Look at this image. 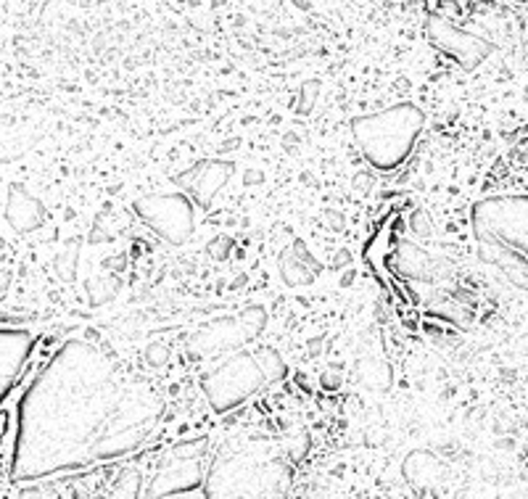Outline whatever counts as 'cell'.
Returning <instances> with one entry per match:
<instances>
[{
    "label": "cell",
    "mask_w": 528,
    "mask_h": 499,
    "mask_svg": "<svg viewBox=\"0 0 528 499\" xmlns=\"http://www.w3.org/2000/svg\"><path fill=\"white\" fill-rule=\"evenodd\" d=\"M470 228L483 264L528 291V196H489L473 204Z\"/></svg>",
    "instance_id": "6da1fadb"
},
{
    "label": "cell",
    "mask_w": 528,
    "mask_h": 499,
    "mask_svg": "<svg viewBox=\"0 0 528 499\" xmlns=\"http://www.w3.org/2000/svg\"><path fill=\"white\" fill-rule=\"evenodd\" d=\"M426 114L415 103H396L378 114L352 119V135L367 165L378 172H394L405 165L420 141Z\"/></svg>",
    "instance_id": "7a4b0ae2"
},
{
    "label": "cell",
    "mask_w": 528,
    "mask_h": 499,
    "mask_svg": "<svg viewBox=\"0 0 528 499\" xmlns=\"http://www.w3.org/2000/svg\"><path fill=\"white\" fill-rule=\"evenodd\" d=\"M209 497H269L289 492V468L262 450H243L216 460L204 483Z\"/></svg>",
    "instance_id": "3957f363"
},
{
    "label": "cell",
    "mask_w": 528,
    "mask_h": 499,
    "mask_svg": "<svg viewBox=\"0 0 528 499\" xmlns=\"http://www.w3.org/2000/svg\"><path fill=\"white\" fill-rule=\"evenodd\" d=\"M264 383H269L264 370L257 362V355L238 349L236 355L230 352L227 359H222L215 370H209L201 378V391L206 402L212 404L215 412H230L243 402H248L254 394H259Z\"/></svg>",
    "instance_id": "277c9868"
},
{
    "label": "cell",
    "mask_w": 528,
    "mask_h": 499,
    "mask_svg": "<svg viewBox=\"0 0 528 499\" xmlns=\"http://www.w3.org/2000/svg\"><path fill=\"white\" fill-rule=\"evenodd\" d=\"M267 328V309L262 304H248L240 309L236 317L215 320L212 325H204L188 338V355L191 356H215L222 352L243 349L254 338H259Z\"/></svg>",
    "instance_id": "5b68a950"
},
{
    "label": "cell",
    "mask_w": 528,
    "mask_h": 499,
    "mask_svg": "<svg viewBox=\"0 0 528 499\" xmlns=\"http://www.w3.org/2000/svg\"><path fill=\"white\" fill-rule=\"evenodd\" d=\"M206 439L177 444L174 450L164 454V460L156 465V473L143 486L148 497H177L188 494L193 489H201L206 483L204 471V454H206Z\"/></svg>",
    "instance_id": "8992f818"
},
{
    "label": "cell",
    "mask_w": 528,
    "mask_h": 499,
    "mask_svg": "<svg viewBox=\"0 0 528 499\" xmlns=\"http://www.w3.org/2000/svg\"><path fill=\"white\" fill-rule=\"evenodd\" d=\"M191 196L183 193H159L141 196L132 201V212L148 230H153L169 246H183L195 230V209Z\"/></svg>",
    "instance_id": "52a82bcc"
},
{
    "label": "cell",
    "mask_w": 528,
    "mask_h": 499,
    "mask_svg": "<svg viewBox=\"0 0 528 499\" xmlns=\"http://www.w3.org/2000/svg\"><path fill=\"white\" fill-rule=\"evenodd\" d=\"M426 37L438 53L452 58L457 67L465 71L479 69L494 50V46L486 37L457 27L455 22L444 19L441 14H428L426 16Z\"/></svg>",
    "instance_id": "ba28073f"
},
{
    "label": "cell",
    "mask_w": 528,
    "mask_h": 499,
    "mask_svg": "<svg viewBox=\"0 0 528 499\" xmlns=\"http://www.w3.org/2000/svg\"><path fill=\"white\" fill-rule=\"evenodd\" d=\"M236 175V165L227 159H201L185 172L174 175V186L185 190L201 209H209L215 196L225 188Z\"/></svg>",
    "instance_id": "9c48e42d"
},
{
    "label": "cell",
    "mask_w": 528,
    "mask_h": 499,
    "mask_svg": "<svg viewBox=\"0 0 528 499\" xmlns=\"http://www.w3.org/2000/svg\"><path fill=\"white\" fill-rule=\"evenodd\" d=\"M322 261L312 254L307 240L296 238L278 257V275L289 288H307L322 275Z\"/></svg>",
    "instance_id": "30bf717a"
},
{
    "label": "cell",
    "mask_w": 528,
    "mask_h": 499,
    "mask_svg": "<svg viewBox=\"0 0 528 499\" xmlns=\"http://www.w3.org/2000/svg\"><path fill=\"white\" fill-rule=\"evenodd\" d=\"M402 475L415 492H433L438 489L447 475H449V465L444 462L441 454L431 450H412L402 460Z\"/></svg>",
    "instance_id": "8fae6325"
},
{
    "label": "cell",
    "mask_w": 528,
    "mask_h": 499,
    "mask_svg": "<svg viewBox=\"0 0 528 499\" xmlns=\"http://www.w3.org/2000/svg\"><path fill=\"white\" fill-rule=\"evenodd\" d=\"M5 219L16 233H35L37 228L46 225L48 219V209L46 204L32 196L25 186L14 183L8 188V198H5Z\"/></svg>",
    "instance_id": "7c38bea8"
},
{
    "label": "cell",
    "mask_w": 528,
    "mask_h": 499,
    "mask_svg": "<svg viewBox=\"0 0 528 499\" xmlns=\"http://www.w3.org/2000/svg\"><path fill=\"white\" fill-rule=\"evenodd\" d=\"M394 267L399 275L412 278V281H428L433 283L438 278L441 264H436L431 254H426L417 243L412 240H399L394 251Z\"/></svg>",
    "instance_id": "4fadbf2b"
},
{
    "label": "cell",
    "mask_w": 528,
    "mask_h": 499,
    "mask_svg": "<svg viewBox=\"0 0 528 499\" xmlns=\"http://www.w3.org/2000/svg\"><path fill=\"white\" fill-rule=\"evenodd\" d=\"M0 346H3V388H5V394L14 388V378L22 373V367H25V359L29 355V349H32V338H29V333L25 331H3L0 335Z\"/></svg>",
    "instance_id": "5bb4252c"
},
{
    "label": "cell",
    "mask_w": 528,
    "mask_h": 499,
    "mask_svg": "<svg viewBox=\"0 0 528 499\" xmlns=\"http://www.w3.org/2000/svg\"><path fill=\"white\" fill-rule=\"evenodd\" d=\"M79 251H82V238H69V240L64 243V249L56 254L53 270H56L58 281L72 283L74 278H77V270H79Z\"/></svg>",
    "instance_id": "9a60e30c"
},
{
    "label": "cell",
    "mask_w": 528,
    "mask_h": 499,
    "mask_svg": "<svg viewBox=\"0 0 528 499\" xmlns=\"http://www.w3.org/2000/svg\"><path fill=\"white\" fill-rule=\"evenodd\" d=\"M391 380H394V373H391V365H388V362H384V359H367V362H362L360 383L364 388L388 391Z\"/></svg>",
    "instance_id": "2e32d148"
},
{
    "label": "cell",
    "mask_w": 528,
    "mask_h": 499,
    "mask_svg": "<svg viewBox=\"0 0 528 499\" xmlns=\"http://www.w3.org/2000/svg\"><path fill=\"white\" fill-rule=\"evenodd\" d=\"M121 281L117 275H106V278H90L88 285H85V293L90 299L93 307H100V304H109L120 296Z\"/></svg>",
    "instance_id": "e0dca14e"
},
{
    "label": "cell",
    "mask_w": 528,
    "mask_h": 499,
    "mask_svg": "<svg viewBox=\"0 0 528 499\" xmlns=\"http://www.w3.org/2000/svg\"><path fill=\"white\" fill-rule=\"evenodd\" d=\"M254 355H257V362H259V367L264 370L269 383H278V380L289 376V365H286V359L275 346H259Z\"/></svg>",
    "instance_id": "ac0fdd59"
},
{
    "label": "cell",
    "mask_w": 528,
    "mask_h": 499,
    "mask_svg": "<svg viewBox=\"0 0 528 499\" xmlns=\"http://www.w3.org/2000/svg\"><path fill=\"white\" fill-rule=\"evenodd\" d=\"M317 98H320V82H317V80H307V82H301L293 106H296L299 114H310L314 106H317Z\"/></svg>",
    "instance_id": "d6986e66"
},
{
    "label": "cell",
    "mask_w": 528,
    "mask_h": 499,
    "mask_svg": "<svg viewBox=\"0 0 528 499\" xmlns=\"http://www.w3.org/2000/svg\"><path fill=\"white\" fill-rule=\"evenodd\" d=\"M407 225H409V233H412L415 238H423V240L433 238V222L426 209H412V212H409Z\"/></svg>",
    "instance_id": "ffe728a7"
},
{
    "label": "cell",
    "mask_w": 528,
    "mask_h": 499,
    "mask_svg": "<svg viewBox=\"0 0 528 499\" xmlns=\"http://www.w3.org/2000/svg\"><path fill=\"white\" fill-rule=\"evenodd\" d=\"M138 492H143V483H141V473L138 471H130V478H127V471H121L120 481L114 483V494L117 497H135Z\"/></svg>",
    "instance_id": "44dd1931"
},
{
    "label": "cell",
    "mask_w": 528,
    "mask_h": 499,
    "mask_svg": "<svg viewBox=\"0 0 528 499\" xmlns=\"http://www.w3.org/2000/svg\"><path fill=\"white\" fill-rule=\"evenodd\" d=\"M169 356H172V352H169L167 344H148L143 352L145 365L153 370H162L164 365H169Z\"/></svg>",
    "instance_id": "7402d4cb"
},
{
    "label": "cell",
    "mask_w": 528,
    "mask_h": 499,
    "mask_svg": "<svg viewBox=\"0 0 528 499\" xmlns=\"http://www.w3.org/2000/svg\"><path fill=\"white\" fill-rule=\"evenodd\" d=\"M230 251H233V238L227 236H216L206 243V254L216 261L230 260Z\"/></svg>",
    "instance_id": "603a6c76"
},
{
    "label": "cell",
    "mask_w": 528,
    "mask_h": 499,
    "mask_svg": "<svg viewBox=\"0 0 528 499\" xmlns=\"http://www.w3.org/2000/svg\"><path fill=\"white\" fill-rule=\"evenodd\" d=\"M307 450H310V436L307 433H299V441L293 439L289 444V460L290 462H299V460H304V454H307Z\"/></svg>",
    "instance_id": "cb8c5ba5"
},
{
    "label": "cell",
    "mask_w": 528,
    "mask_h": 499,
    "mask_svg": "<svg viewBox=\"0 0 528 499\" xmlns=\"http://www.w3.org/2000/svg\"><path fill=\"white\" fill-rule=\"evenodd\" d=\"M320 386H322L325 391H336L338 386H341V376H338L336 367H328V370L320 373Z\"/></svg>",
    "instance_id": "d4e9b609"
},
{
    "label": "cell",
    "mask_w": 528,
    "mask_h": 499,
    "mask_svg": "<svg viewBox=\"0 0 528 499\" xmlns=\"http://www.w3.org/2000/svg\"><path fill=\"white\" fill-rule=\"evenodd\" d=\"M373 183H375V177H373V175H364V172L354 177V188L360 190V193H367V190L373 188Z\"/></svg>",
    "instance_id": "484cf974"
},
{
    "label": "cell",
    "mask_w": 528,
    "mask_h": 499,
    "mask_svg": "<svg viewBox=\"0 0 528 499\" xmlns=\"http://www.w3.org/2000/svg\"><path fill=\"white\" fill-rule=\"evenodd\" d=\"M349 264H352V254H349V249H341V251H336L333 267H336V270H343V267H349Z\"/></svg>",
    "instance_id": "4316f807"
},
{
    "label": "cell",
    "mask_w": 528,
    "mask_h": 499,
    "mask_svg": "<svg viewBox=\"0 0 528 499\" xmlns=\"http://www.w3.org/2000/svg\"><path fill=\"white\" fill-rule=\"evenodd\" d=\"M88 240H90V243H103V240H109V233L100 230V225H93V230L88 233Z\"/></svg>",
    "instance_id": "83f0119b"
},
{
    "label": "cell",
    "mask_w": 528,
    "mask_h": 499,
    "mask_svg": "<svg viewBox=\"0 0 528 499\" xmlns=\"http://www.w3.org/2000/svg\"><path fill=\"white\" fill-rule=\"evenodd\" d=\"M328 222H331L333 230H343V225H346V219H343L341 212H328Z\"/></svg>",
    "instance_id": "f1b7e54d"
},
{
    "label": "cell",
    "mask_w": 528,
    "mask_h": 499,
    "mask_svg": "<svg viewBox=\"0 0 528 499\" xmlns=\"http://www.w3.org/2000/svg\"><path fill=\"white\" fill-rule=\"evenodd\" d=\"M322 341H325V335H320V338H312V341H310V356H317L322 352Z\"/></svg>",
    "instance_id": "f546056e"
},
{
    "label": "cell",
    "mask_w": 528,
    "mask_h": 499,
    "mask_svg": "<svg viewBox=\"0 0 528 499\" xmlns=\"http://www.w3.org/2000/svg\"><path fill=\"white\" fill-rule=\"evenodd\" d=\"M124 257H114V261H109V264H106V267H109V270H114V272H117V270H121V267H124Z\"/></svg>",
    "instance_id": "4dcf8cb0"
},
{
    "label": "cell",
    "mask_w": 528,
    "mask_h": 499,
    "mask_svg": "<svg viewBox=\"0 0 528 499\" xmlns=\"http://www.w3.org/2000/svg\"><path fill=\"white\" fill-rule=\"evenodd\" d=\"M497 447H500V450H512L515 441H512V439H502V441H497Z\"/></svg>",
    "instance_id": "1f68e13d"
},
{
    "label": "cell",
    "mask_w": 528,
    "mask_h": 499,
    "mask_svg": "<svg viewBox=\"0 0 528 499\" xmlns=\"http://www.w3.org/2000/svg\"><path fill=\"white\" fill-rule=\"evenodd\" d=\"M246 183H262L259 172H248V175H246Z\"/></svg>",
    "instance_id": "d6a6232c"
},
{
    "label": "cell",
    "mask_w": 528,
    "mask_h": 499,
    "mask_svg": "<svg viewBox=\"0 0 528 499\" xmlns=\"http://www.w3.org/2000/svg\"><path fill=\"white\" fill-rule=\"evenodd\" d=\"M526 101H528V90H526Z\"/></svg>",
    "instance_id": "836d02e7"
},
{
    "label": "cell",
    "mask_w": 528,
    "mask_h": 499,
    "mask_svg": "<svg viewBox=\"0 0 528 499\" xmlns=\"http://www.w3.org/2000/svg\"><path fill=\"white\" fill-rule=\"evenodd\" d=\"M526 154H528V151H526Z\"/></svg>",
    "instance_id": "e575fe53"
}]
</instances>
